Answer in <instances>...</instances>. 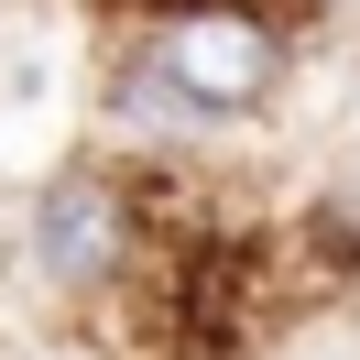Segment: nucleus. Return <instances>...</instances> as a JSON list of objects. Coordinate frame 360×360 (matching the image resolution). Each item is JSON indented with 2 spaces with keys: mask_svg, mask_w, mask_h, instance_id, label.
Listing matches in <instances>:
<instances>
[{
  "mask_svg": "<svg viewBox=\"0 0 360 360\" xmlns=\"http://www.w3.org/2000/svg\"><path fill=\"white\" fill-rule=\"evenodd\" d=\"M142 77H153L175 110H197V120H240V110L273 98L284 44H273L251 11H175V22L153 33V66Z\"/></svg>",
  "mask_w": 360,
  "mask_h": 360,
  "instance_id": "obj_1",
  "label": "nucleus"
},
{
  "mask_svg": "<svg viewBox=\"0 0 360 360\" xmlns=\"http://www.w3.org/2000/svg\"><path fill=\"white\" fill-rule=\"evenodd\" d=\"M120 251H131V207H120V186L55 175L44 197H33V262H44V284H98V273H120Z\"/></svg>",
  "mask_w": 360,
  "mask_h": 360,
  "instance_id": "obj_2",
  "label": "nucleus"
}]
</instances>
